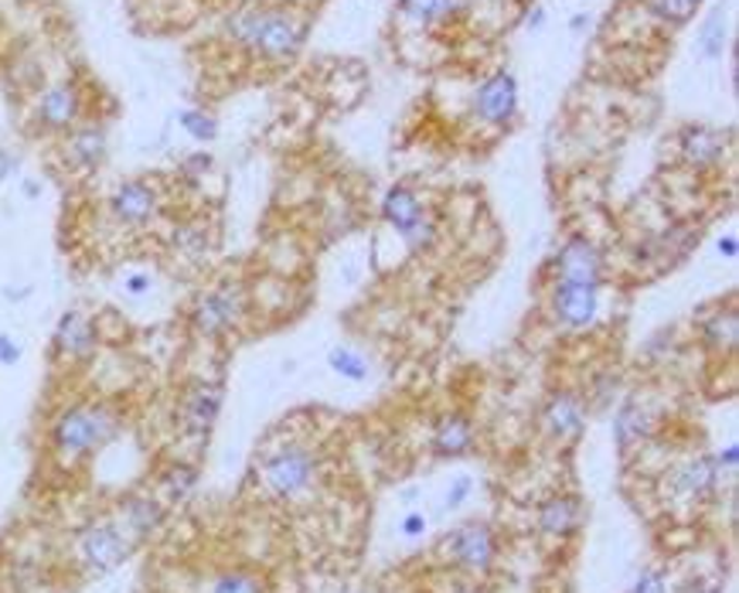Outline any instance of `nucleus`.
<instances>
[{
  "instance_id": "f257e3e1",
  "label": "nucleus",
  "mask_w": 739,
  "mask_h": 593,
  "mask_svg": "<svg viewBox=\"0 0 739 593\" xmlns=\"http://www.w3.org/2000/svg\"><path fill=\"white\" fill-rule=\"evenodd\" d=\"M226 35L266 62H286L304 48L307 21L283 8H239L226 17Z\"/></svg>"
},
{
  "instance_id": "f03ea898",
  "label": "nucleus",
  "mask_w": 739,
  "mask_h": 593,
  "mask_svg": "<svg viewBox=\"0 0 739 593\" xmlns=\"http://www.w3.org/2000/svg\"><path fill=\"white\" fill-rule=\"evenodd\" d=\"M119 433V416L103 403H76L59 413L52 424V443L65 457H86Z\"/></svg>"
},
{
  "instance_id": "7ed1b4c3",
  "label": "nucleus",
  "mask_w": 739,
  "mask_h": 593,
  "mask_svg": "<svg viewBox=\"0 0 739 593\" xmlns=\"http://www.w3.org/2000/svg\"><path fill=\"white\" fill-rule=\"evenodd\" d=\"M245 314H250V290H245V283L218 280L191 301L188 325L199 338L218 341V338L232 335L245 320Z\"/></svg>"
},
{
  "instance_id": "20e7f679",
  "label": "nucleus",
  "mask_w": 739,
  "mask_h": 593,
  "mask_svg": "<svg viewBox=\"0 0 739 593\" xmlns=\"http://www.w3.org/2000/svg\"><path fill=\"white\" fill-rule=\"evenodd\" d=\"M382 218L403 236V242L409 245V250H430V245L436 242V222H433V215L420 205V198H416L403 185L385 191V198H382Z\"/></svg>"
},
{
  "instance_id": "39448f33",
  "label": "nucleus",
  "mask_w": 739,
  "mask_h": 593,
  "mask_svg": "<svg viewBox=\"0 0 739 593\" xmlns=\"http://www.w3.org/2000/svg\"><path fill=\"white\" fill-rule=\"evenodd\" d=\"M317 478V457L301 447V443H290V447L277 451L263 464V481L269 488V494L277 499H297L304 494Z\"/></svg>"
},
{
  "instance_id": "423d86ee",
  "label": "nucleus",
  "mask_w": 739,
  "mask_h": 593,
  "mask_svg": "<svg viewBox=\"0 0 739 593\" xmlns=\"http://www.w3.org/2000/svg\"><path fill=\"white\" fill-rule=\"evenodd\" d=\"M439 553H443V559H450L467 573H484V570H490V563H495L498 539L484 522H463L450 535H443Z\"/></svg>"
},
{
  "instance_id": "0eeeda50",
  "label": "nucleus",
  "mask_w": 739,
  "mask_h": 593,
  "mask_svg": "<svg viewBox=\"0 0 739 593\" xmlns=\"http://www.w3.org/2000/svg\"><path fill=\"white\" fill-rule=\"evenodd\" d=\"M226 403V382L218 379H191L178 400V424L184 437H208Z\"/></svg>"
},
{
  "instance_id": "6e6552de",
  "label": "nucleus",
  "mask_w": 739,
  "mask_h": 593,
  "mask_svg": "<svg viewBox=\"0 0 739 593\" xmlns=\"http://www.w3.org/2000/svg\"><path fill=\"white\" fill-rule=\"evenodd\" d=\"M52 352L68 365L92 362L95 352H100V328H95L92 314H86L82 307L62 311L52 331Z\"/></svg>"
},
{
  "instance_id": "1a4fd4ad",
  "label": "nucleus",
  "mask_w": 739,
  "mask_h": 593,
  "mask_svg": "<svg viewBox=\"0 0 739 593\" xmlns=\"http://www.w3.org/2000/svg\"><path fill=\"white\" fill-rule=\"evenodd\" d=\"M699 236H702L699 226H692V222H678V226H668L664 232L637 242L634 260L648 269H672L688 260V253L699 245Z\"/></svg>"
},
{
  "instance_id": "9d476101",
  "label": "nucleus",
  "mask_w": 739,
  "mask_h": 593,
  "mask_svg": "<svg viewBox=\"0 0 739 593\" xmlns=\"http://www.w3.org/2000/svg\"><path fill=\"white\" fill-rule=\"evenodd\" d=\"M556 269V283H586V287H600L603 283V253L597 250L594 239L573 236L559 245V253L552 260Z\"/></svg>"
},
{
  "instance_id": "9b49d317",
  "label": "nucleus",
  "mask_w": 739,
  "mask_h": 593,
  "mask_svg": "<svg viewBox=\"0 0 739 593\" xmlns=\"http://www.w3.org/2000/svg\"><path fill=\"white\" fill-rule=\"evenodd\" d=\"M157 212H161V194L143 178L123 181L110 194V215L123 229H146L157 218Z\"/></svg>"
},
{
  "instance_id": "f8f14e48",
  "label": "nucleus",
  "mask_w": 739,
  "mask_h": 593,
  "mask_svg": "<svg viewBox=\"0 0 739 593\" xmlns=\"http://www.w3.org/2000/svg\"><path fill=\"white\" fill-rule=\"evenodd\" d=\"M79 553H82L89 570L110 573V570H116V566H123V563L130 559L133 542L123 535V529L113 526V522H92L79 535Z\"/></svg>"
},
{
  "instance_id": "ddd939ff",
  "label": "nucleus",
  "mask_w": 739,
  "mask_h": 593,
  "mask_svg": "<svg viewBox=\"0 0 739 593\" xmlns=\"http://www.w3.org/2000/svg\"><path fill=\"white\" fill-rule=\"evenodd\" d=\"M519 113V83H514L511 72H495L477 86L474 96V116L484 127H508Z\"/></svg>"
},
{
  "instance_id": "4468645a",
  "label": "nucleus",
  "mask_w": 739,
  "mask_h": 593,
  "mask_svg": "<svg viewBox=\"0 0 739 593\" xmlns=\"http://www.w3.org/2000/svg\"><path fill=\"white\" fill-rule=\"evenodd\" d=\"M552 314L562 328L589 331L600 317V287L586 283H556L552 287Z\"/></svg>"
},
{
  "instance_id": "2eb2a0df",
  "label": "nucleus",
  "mask_w": 739,
  "mask_h": 593,
  "mask_svg": "<svg viewBox=\"0 0 739 593\" xmlns=\"http://www.w3.org/2000/svg\"><path fill=\"white\" fill-rule=\"evenodd\" d=\"M541 430H546L552 440H562V443H573L583 437L586 430V406L576 392L562 389V392H552L546 406H541Z\"/></svg>"
},
{
  "instance_id": "dca6fc26",
  "label": "nucleus",
  "mask_w": 739,
  "mask_h": 593,
  "mask_svg": "<svg viewBox=\"0 0 739 593\" xmlns=\"http://www.w3.org/2000/svg\"><path fill=\"white\" fill-rule=\"evenodd\" d=\"M678 157L685 167H692L696 175L716 171L726 157V137L712 127H685L678 134Z\"/></svg>"
},
{
  "instance_id": "f3484780",
  "label": "nucleus",
  "mask_w": 739,
  "mask_h": 593,
  "mask_svg": "<svg viewBox=\"0 0 739 593\" xmlns=\"http://www.w3.org/2000/svg\"><path fill=\"white\" fill-rule=\"evenodd\" d=\"M79 113H82V96L72 83H59L52 89H44L41 99H38V106H35L38 127L52 130V134H62V130L76 127Z\"/></svg>"
},
{
  "instance_id": "a211bd4d",
  "label": "nucleus",
  "mask_w": 739,
  "mask_h": 593,
  "mask_svg": "<svg viewBox=\"0 0 739 593\" xmlns=\"http://www.w3.org/2000/svg\"><path fill=\"white\" fill-rule=\"evenodd\" d=\"M106 147L110 140L103 123H86L65 137V164L72 171H95L106 161Z\"/></svg>"
},
{
  "instance_id": "6ab92c4d",
  "label": "nucleus",
  "mask_w": 739,
  "mask_h": 593,
  "mask_svg": "<svg viewBox=\"0 0 739 593\" xmlns=\"http://www.w3.org/2000/svg\"><path fill=\"white\" fill-rule=\"evenodd\" d=\"M583 526V502L576 494H556L538 508V529L556 539H570Z\"/></svg>"
},
{
  "instance_id": "aec40b11",
  "label": "nucleus",
  "mask_w": 739,
  "mask_h": 593,
  "mask_svg": "<svg viewBox=\"0 0 739 593\" xmlns=\"http://www.w3.org/2000/svg\"><path fill=\"white\" fill-rule=\"evenodd\" d=\"M474 447V424L463 413H447L433 427V454L439 457H463Z\"/></svg>"
},
{
  "instance_id": "412c9836",
  "label": "nucleus",
  "mask_w": 739,
  "mask_h": 593,
  "mask_svg": "<svg viewBox=\"0 0 739 593\" xmlns=\"http://www.w3.org/2000/svg\"><path fill=\"white\" fill-rule=\"evenodd\" d=\"M716 478H719V467L716 460H685L681 467H675L672 475V494H681V499H709L712 488H716Z\"/></svg>"
},
{
  "instance_id": "4be33fe9",
  "label": "nucleus",
  "mask_w": 739,
  "mask_h": 593,
  "mask_svg": "<svg viewBox=\"0 0 739 593\" xmlns=\"http://www.w3.org/2000/svg\"><path fill=\"white\" fill-rule=\"evenodd\" d=\"M699 331L702 341L709 344L712 352H736V338H739V325H736V307L732 304H716L712 311L699 314Z\"/></svg>"
},
{
  "instance_id": "5701e85b",
  "label": "nucleus",
  "mask_w": 739,
  "mask_h": 593,
  "mask_svg": "<svg viewBox=\"0 0 739 593\" xmlns=\"http://www.w3.org/2000/svg\"><path fill=\"white\" fill-rule=\"evenodd\" d=\"M123 522H127L133 539H146V535H154L161 529L164 508L154 499H146V494H133V499L123 502Z\"/></svg>"
},
{
  "instance_id": "b1692460",
  "label": "nucleus",
  "mask_w": 739,
  "mask_h": 593,
  "mask_svg": "<svg viewBox=\"0 0 739 593\" xmlns=\"http://www.w3.org/2000/svg\"><path fill=\"white\" fill-rule=\"evenodd\" d=\"M170 250L184 256L188 263H202L212 250V232L202 222H181V226H175V232H170Z\"/></svg>"
},
{
  "instance_id": "393cba45",
  "label": "nucleus",
  "mask_w": 739,
  "mask_h": 593,
  "mask_svg": "<svg viewBox=\"0 0 739 593\" xmlns=\"http://www.w3.org/2000/svg\"><path fill=\"white\" fill-rule=\"evenodd\" d=\"M651 413H648V406H640V403H624L621 409H617V419H613V437H617V447L621 451H627L634 440H640V437H648V430H651Z\"/></svg>"
},
{
  "instance_id": "a878e982",
  "label": "nucleus",
  "mask_w": 739,
  "mask_h": 593,
  "mask_svg": "<svg viewBox=\"0 0 739 593\" xmlns=\"http://www.w3.org/2000/svg\"><path fill=\"white\" fill-rule=\"evenodd\" d=\"M726 35H729V28H726V11L716 8V11H712V14L699 24V35H696L699 52H702L705 59H723V52H726Z\"/></svg>"
},
{
  "instance_id": "bb28decb",
  "label": "nucleus",
  "mask_w": 739,
  "mask_h": 593,
  "mask_svg": "<svg viewBox=\"0 0 739 593\" xmlns=\"http://www.w3.org/2000/svg\"><path fill=\"white\" fill-rule=\"evenodd\" d=\"M194 484H199V467H191L184 460L167 464L161 471V491L167 494L170 502H184L188 494L194 491Z\"/></svg>"
},
{
  "instance_id": "cd10ccee",
  "label": "nucleus",
  "mask_w": 739,
  "mask_h": 593,
  "mask_svg": "<svg viewBox=\"0 0 739 593\" xmlns=\"http://www.w3.org/2000/svg\"><path fill=\"white\" fill-rule=\"evenodd\" d=\"M460 4L463 0H399V11L416 24H436L443 17L457 14Z\"/></svg>"
},
{
  "instance_id": "c85d7f7f",
  "label": "nucleus",
  "mask_w": 739,
  "mask_h": 593,
  "mask_svg": "<svg viewBox=\"0 0 739 593\" xmlns=\"http://www.w3.org/2000/svg\"><path fill=\"white\" fill-rule=\"evenodd\" d=\"M328 365H331V373L341 376V379H348V382H361L368 379V358L355 349H344V344H337V349H331L328 355Z\"/></svg>"
},
{
  "instance_id": "c756f323",
  "label": "nucleus",
  "mask_w": 739,
  "mask_h": 593,
  "mask_svg": "<svg viewBox=\"0 0 739 593\" xmlns=\"http://www.w3.org/2000/svg\"><path fill=\"white\" fill-rule=\"evenodd\" d=\"M178 123H181V130H184L191 140H202V143H208V140H215V137H218V119H215L212 113L199 110V106L181 110V113H178Z\"/></svg>"
},
{
  "instance_id": "7c9ffc66",
  "label": "nucleus",
  "mask_w": 739,
  "mask_h": 593,
  "mask_svg": "<svg viewBox=\"0 0 739 593\" xmlns=\"http://www.w3.org/2000/svg\"><path fill=\"white\" fill-rule=\"evenodd\" d=\"M648 11L668 24H688L702 8V0H645Z\"/></svg>"
},
{
  "instance_id": "2f4dec72",
  "label": "nucleus",
  "mask_w": 739,
  "mask_h": 593,
  "mask_svg": "<svg viewBox=\"0 0 739 593\" xmlns=\"http://www.w3.org/2000/svg\"><path fill=\"white\" fill-rule=\"evenodd\" d=\"M212 593H263V586H259V580L253 573L235 570V573H221L215 580Z\"/></svg>"
},
{
  "instance_id": "473e14b6",
  "label": "nucleus",
  "mask_w": 739,
  "mask_h": 593,
  "mask_svg": "<svg viewBox=\"0 0 739 593\" xmlns=\"http://www.w3.org/2000/svg\"><path fill=\"white\" fill-rule=\"evenodd\" d=\"M154 290V274L151 269H133V274L123 277V293L133 296V301H140V296H146Z\"/></svg>"
},
{
  "instance_id": "72a5a7b5",
  "label": "nucleus",
  "mask_w": 739,
  "mask_h": 593,
  "mask_svg": "<svg viewBox=\"0 0 739 593\" xmlns=\"http://www.w3.org/2000/svg\"><path fill=\"white\" fill-rule=\"evenodd\" d=\"M474 494V478H467V475H457L447 488V499H443V505H447L450 512H457L467 499Z\"/></svg>"
},
{
  "instance_id": "f704fd0d",
  "label": "nucleus",
  "mask_w": 739,
  "mask_h": 593,
  "mask_svg": "<svg viewBox=\"0 0 739 593\" xmlns=\"http://www.w3.org/2000/svg\"><path fill=\"white\" fill-rule=\"evenodd\" d=\"M208 171H212V157H208V154H191V157H184V161H181V175H184V178H191V181L205 178Z\"/></svg>"
},
{
  "instance_id": "c9c22d12",
  "label": "nucleus",
  "mask_w": 739,
  "mask_h": 593,
  "mask_svg": "<svg viewBox=\"0 0 739 593\" xmlns=\"http://www.w3.org/2000/svg\"><path fill=\"white\" fill-rule=\"evenodd\" d=\"M627 593H664V577L658 570H640V577Z\"/></svg>"
},
{
  "instance_id": "e433bc0d",
  "label": "nucleus",
  "mask_w": 739,
  "mask_h": 593,
  "mask_svg": "<svg viewBox=\"0 0 739 593\" xmlns=\"http://www.w3.org/2000/svg\"><path fill=\"white\" fill-rule=\"evenodd\" d=\"M21 355H24L21 341H17L14 335H0V365L14 368V365L21 362Z\"/></svg>"
},
{
  "instance_id": "4c0bfd02",
  "label": "nucleus",
  "mask_w": 739,
  "mask_h": 593,
  "mask_svg": "<svg viewBox=\"0 0 739 593\" xmlns=\"http://www.w3.org/2000/svg\"><path fill=\"white\" fill-rule=\"evenodd\" d=\"M426 532V518H423V512H406L403 515V535L406 539H420Z\"/></svg>"
},
{
  "instance_id": "58836bf2",
  "label": "nucleus",
  "mask_w": 739,
  "mask_h": 593,
  "mask_svg": "<svg viewBox=\"0 0 739 593\" xmlns=\"http://www.w3.org/2000/svg\"><path fill=\"white\" fill-rule=\"evenodd\" d=\"M736 457H739V447H736V443H729L726 454H719L716 467H729V471H736Z\"/></svg>"
},
{
  "instance_id": "ea45409f",
  "label": "nucleus",
  "mask_w": 739,
  "mask_h": 593,
  "mask_svg": "<svg viewBox=\"0 0 739 593\" xmlns=\"http://www.w3.org/2000/svg\"><path fill=\"white\" fill-rule=\"evenodd\" d=\"M541 21H546V8H532L528 17H525V28H528V31H538V28H541Z\"/></svg>"
},
{
  "instance_id": "a19ab883",
  "label": "nucleus",
  "mask_w": 739,
  "mask_h": 593,
  "mask_svg": "<svg viewBox=\"0 0 739 593\" xmlns=\"http://www.w3.org/2000/svg\"><path fill=\"white\" fill-rule=\"evenodd\" d=\"M28 293H31V287H28V283H24V287H4V296H8L11 304H21Z\"/></svg>"
},
{
  "instance_id": "79ce46f5",
  "label": "nucleus",
  "mask_w": 739,
  "mask_h": 593,
  "mask_svg": "<svg viewBox=\"0 0 739 593\" xmlns=\"http://www.w3.org/2000/svg\"><path fill=\"white\" fill-rule=\"evenodd\" d=\"M685 593H719V586L712 583V580H696V583H688Z\"/></svg>"
},
{
  "instance_id": "37998d69",
  "label": "nucleus",
  "mask_w": 739,
  "mask_h": 593,
  "mask_svg": "<svg viewBox=\"0 0 739 593\" xmlns=\"http://www.w3.org/2000/svg\"><path fill=\"white\" fill-rule=\"evenodd\" d=\"M14 171V161H11V154L8 151H0V185L8 181V175Z\"/></svg>"
},
{
  "instance_id": "c03bdc74",
  "label": "nucleus",
  "mask_w": 739,
  "mask_h": 593,
  "mask_svg": "<svg viewBox=\"0 0 739 593\" xmlns=\"http://www.w3.org/2000/svg\"><path fill=\"white\" fill-rule=\"evenodd\" d=\"M570 28H573L576 35H583V31L589 28V14H573V21H570Z\"/></svg>"
},
{
  "instance_id": "a18cd8bd",
  "label": "nucleus",
  "mask_w": 739,
  "mask_h": 593,
  "mask_svg": "<svg viewBox=\"0 0 739 593\" xmlns=\"http://www.w3.org/2000/svg\"><path fill=\"white\" fill-rule=\"evenodd\" d=\"M719 253H726L729 260H736V239H732V236L719 239Z\"/></svg>"
},
{
  "instance_id": "49530a36",
  "label": "nucleus",
  "mask_w": 739,
  "mask_h": 593,
  "mask_svg": "<svg viewBox=\"0 0 739 593\" xmlns=\"http://www.w3.org/2000/svg\"><path fill=\"white\" fill-rule=\"evenodd\" d=\"M24 194H28V198H38V194H41L38 181H24Z\"/></svg>"
}]
</instances>
